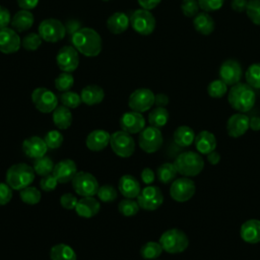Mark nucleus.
<instances>
[{
  "label": "nucleus",
  "instance_id": "1",
  "mask_svg": "<svg viewBox=\"0 0 260 260\" xmlns=\"http://www.w3.org/2000/svg\"><path fill=\"white\" fill-rule=\"evenodd\" d=\"M71 42L77 52L86 57H96L102 51V38L90 27H81L71 36Z\"/></svg>",
  "mask_w": 260,
  "mask_h": 260
},
{
  "label": "nucleus",
  "instance_id": "2",
  "mask_svg": "<svg viewBox=\"0 0 260 260\" xmlns=\"http://www.w3.org/2000/svg\"><path fill=\"white\" fill-rule=\"evenodd\" d=\"M231 107L239 113L249 112L255 105L256 93L248 83L239 82L232 86L228 93Z\"/></svg>",
  "mask_w": 260,
  "mask_h": 260
},
{
  "label": "nucleus",
  "instance_id": "3",
  "mask_svg": "<svg viewBox=\"0 0 260 260\" xmlns=\"http://www.w3.org/2000/svg\"><path fill=\"white\" fill-rule=\"evenodd\" d=\"M173 164L180 175L188 178L199 175L204 168L202 156L195 151H184L180 153Z\"/></svg>",
  "mask_w": 260,
  "mask_h": 260
},
{
  "label": "nucleus",
  "instance_id": "4",
  "mask_svg": "<svg viewBox=\"0 0 260 260\" xmlns=\"http://www.w3.org/2000/svg\"><path fill=\"white\" fill-rule=\"evenodd\" d=\"M35 180V171L24 162L12 165L6 172V183L12 190H21Z\"/></svg>",
  "mask_w": 260,
  "mask_h": 260
},
{
  "label": "nucleus",
  "instance_id": "5",
  "mask_svg": "<svg viewBox=\"0 0 260 260\" xmlns=\"http://www.w3.org/2000/svg\"><path fill=\"white\" fill-rule=\"evenodd\" d=\"M158 242L162 250L170 254L182 253L189 246V239L187 235L179 229H171L166 231L160 236Z\"/></svg>",
  "mask_w": 260,
  "mask_h": 260
},
{
  "label": "nucleus",
  "instance_id": "6",
  "mask_svg": "<svg viewBox=\"0 0 260 260\" xmlns=\"http://www.w3.org/2000/svg\"><path fill=\"white\" fill-rule=\"evenodd\" d=\"M110 145L112 150L120 157H129L135 151V142L130 133L123 130L111 134Z\"/></svg>",
  "mask_w": 260,
  "mask_h": 260
},
{
  "label": "nucleus",
  "instance_id": "7",
  "mask_svg": "<svg viewBox=\"0 0 260 260\" xmlns=\"http://www.w3.org/2000/svg\"><path fill=\"white\" fill-rule=\"evenodd\" d=\"M130 25L137 34L148 36L155 28V18L149 10L137 9L130 16Z\"/></svg>",
  "mask_w": 260,
  "mask_h": 260
},
{
  "label": "nucleus",
  "instance_id": "8",
  "mask_svg": "<svg viewBox=\"0 0 260 260\" xmlns=\"http://www.w3.org/2000/svg\"><path fill=\"white\" fill-rule=\"evenodd\" d=\"M71 182L74 191L82 197L94 196L100 188L95 177L86 172H77Z\"/></svg>",
  "mask_w": 260,
  "mask_h": 260
},
{
  "label": "nucleus",
  "instance_id": "9",
  "mask_svg": "<svg viewBox=\"0 0 260 260\" xmlns=\"http://www.w3.org/2000/svg\"><path fill=\"white\" fill-rule=\"evenodd\" d=\"M39 35L43 41L48 43H57L66 35L65 25L55 18L45 19L39 25Z\"/></svg>",
  "mask_w": 260,
  "mask_h": 260
},
{
  "label": "nucleus",
  "instance_id": "10",
  "mask_svg": "<svg viewBox=\"0 0 260 260\" xmlns=\"http://www.w3.org/2000/svg\"><path fill=\"white\" fill-rule=\"evenodd\" d=\"M164 142V137L158 128H155L153 126H148L144 128L138 137V143L140 148L147 152V153H153L157 151Z\"/></svg>",
  "mask_w": 260,
  "mask_h": 260
},
{
  "label": "nucleus",
  "instance_id": "11",
  "mask_svg": "<svg viewBox=\"0 0 260 260\" xmlns=\"http://www.w3.org/2000/svg\"><path fill=\"white\" fill-rule=\"evenodd\" d=\"M31 101L42 113H51L58 107V98L46 87H38L31 93Z\"/></svg>",
  "mask_w": 260,
  "mask_h": 260
},
{
  "label": "nucleus",
  "instance_id": "12",
  "mask_svg": "<svg viewBox=\"0 0 260 260\" xmlns=\"http://www.w3.org/2000/svg\"><path fill=\"white\" fill-rule=\"evenodd\" d=\"M195 192V183L188 177H182L175 180L170 188V195L177 202H186L190 200Z\"/></svg>",
  "mask_w": 260,
  "mask_h": 260
},
{
  "label": "nucleus",
  "instance_id": "13",
  "mask_svg": "<svg viewBox=\"0 0 260 260\" xmlns=\"http://www.w3.org/2000/svg\"><path fill=\"white\" fill-rule=\"evenodd\" d=\"M137 202L140 208L144 210H155L164 202V195L156 186L148 185L143 188L137 196Z\"/></svg>",
  "mask_w": 260,
  "mask_h": 260
},
{
  "label": "nucleus",
  "instance_id": "14",
  "mask_svg": "<svg viewBox=\"0 0 260 260\" xmlns=\"http://www.w3.org/2000/svg\"><path fill=\"white\" fill-rule=\"evenodd\" d=\"M128 105L132 111L146 112L154 105V93L148 88H138L130 94Z\"/></svg>",
  "mask_w": 260,
  "mask_h": 260
},
{
  "label": "nucleus",
  "instance_id": "15",
  "mask_svg": "<svg viewBox=\"0 0 260 260\" xmlns=\"http://www.w3.org/2000/svg\"><path fill=\"white\" fill-rule=\"evenodd\" d=\"M56 62L63 72H73L79 64L77 50L73 46L62 47L56 56Z\"/></svg>",
  "mask_w": 260,
  "mask_h": 260
},
{
  "label": "nucleus",
  "instance_id": "16",
  "mask_svg": "<svg viewBox=\"0 0 260 260\" xmlns=\"http://www.w3.org/2000/svg\"><path fill=\"white\" fill-rule=\"evenodd\" d=\"M219 78L228 85H235L240 82L243 76L241 64L234 59H228L219 67Z\"/></svg>",
  "mask_w": 260,
  "mask_h": 260
},
{
  "label": "nucleus",
  "instance_id": "17",
  "mask_svg": "<svg viewBox=\"0 0 260 260\" xmlns=\"http://www.w3.org/2000/svg\"><path fill=\"white\" fill-rule=\"evenodd\" d=\"M120 127L130 134L140 133L145 128V120L141 113L131 111L124 113L120 118Z\"/></svg>",
  "mask_w": 260,
  "mask_h": 260
},
{
  "label": "nucleus",
  "instance_id": "18",
  "mask_svg": "<svg viewBox=\"0 0 260 260\" xmlns=\"http://www.w3.org/2000/svg\"><path fill=\"white\" fill-rule=\"evenodd\" d=\"M21 45L20 38L16 30L10 27L0 29V52L4 54L15 53Z\"/></svg>",
  "mask_w": 260,
  "mask_h": 260
},
{
  "label": "nucleus",
  "instance_id": "19",
  "mask_svg": "<svg viewBox=\"0 0 260 260\" xmlns=\"http://www.w3.org/2000/svg\"><path fill=\"white\" fill-rule=\"evenodd\" d=\"M250 118L244 113L232 115L226 122V131L231 137L238 138L243 136L250 128Z\"/></svg>",
  "mask_w": 260,
  "mask_h": 260
},
{
  "label": "nucleus",
  "instance_id": "20",
  "mask_svg": "<svg viewBox=\"0 0 260 260\" xmlns=\"http://www.w3.org/2000/svg\"><path fill=\"white\" fill-rule=\"evenodd\" d=\"M76 173H77L76 164L69 158H66L57 162L53 170V175L58 180V182L62 184H66L72 181Z\"/></svg>",
  "mask_w": 260,
  "mask_h": 260
},
{
  "label": "nucleus",
  "instance_id": "21",
  "mask_svg": "<svg viewBox=\"0 0 260 260\" xmlns=\"http://www.w3.org/2000/svg\"><path fill=\"white\" fill-rule=\"evenodd\" d=\"M22 150L26 156L38 158L44 156L48 150V146L44 139L39 136H31L26 138L22 143Z\"/></svg>",
  "mask_w": 260,
  "mask_h": 260
},
{
  "label": "nucleus",
  "instance_id": "22",
  "mask_svg": "<svg viewBox=\"0 0 260 260\" xmlns=\"http://www.w3.org/2000/svg\"><path fill=\"white\" fill-rule=\"evenodd\" d=\"M111 135L106 130L96 129L91 131L85 140L86 146L92 151H101L110 144Z\"/></svg>",
  "mask_w": 260,
  "mask_h": 260
},
{
  "label": "nucleus",
  "instance_id": "23",
  "mask_svg": "<svg viewBox=\"0 0 260 260\" xmlns=\"http://www.w3.org/2000/svg\"><path fill=\"white\" fill-rule=\"evenodd\" d=\"M240 236L242 240L248 244L260 243V220L258 219L246 220L241 225Z\"/></svg>",
  "mask_w": 260,
  "mask_h": 260
},
{
  "label": "nucleus",
  "instance_id": "24",
  "mask_svg": "<svg viewBox=\"0 0 260 260\" xmlns=\"http://www.w3.org/2000/svg\"><path fill=\"white\" fill-rule=\"evenodd\" d=\"M100 208V202L94 199L93 196H87L78 200L75 206V211L81 217L90 218L99 213Z\"/></svg>",
  "mask_w": 260,
  "mask_h": 260
},
{
  "label": "nucleus",
  "instance_id": "25",
  "mask_svg": "<svg viewBox=\"0 0 260 260\" xmlns=\"http://www.w3.org/2000/svg\"><path fill=\"white\" fill-rule=\"evenodd\" d=\"M194 143H195L196 149L198 150V152L200 154L207 155L211 151L215 150L216 138L213 133H211L207 130H203L195 136Z\"/></svg>",
  "mask_w": 260,
  "mask_h": 260
},
{
  "label": "nucleus",
  "instance_id": "26",
  "mask_svg": "<svg viewBox=\"0 0 260 260\" xmlns=\"http://www.w3.org/2000/svg\"><path fill=\"white\" fill-rule=\"evenodd\" d=\"M119 191L125 198H135L139 195L141 188L139 182L131 175H123L119 180Z\"/></svg>",
  "mask_w": 260,
  "mask_h": 260
},
{
  "label": "nucleus",
  "instance_id": "27",
  "mask_svg": "<svg viewBox=\"0 0 260 260\" xmlns=\"http://www.w3.org/2000/svg\"><path fill=\"white\" fill-rule=\"evenodd\" d=\"M129 25L130 18L124 12H115L107 20V27L114 35L123 34Z\"/></svg>",
  "mask_w": 260,
  "mask_h": 260
},
{
  "label": "nucleus",
  "instance_id": "28",
  "mask_svg": "<svg viewBox=\"0 0 260 260\" xmlns=\"http://www.w3.org/2000/svg\"><path fill=\"white\" fill-rule=\"evenodd\" d=\"M194 28L203 36H208L213 32L215 23L213 18L208 14V12H198L193 17Z\"/></svg>",
  "mask_w": 260,
  "mask_h": 260
},
{
  "label": "nucleus",
  "instance_id": "29",
  "mask_svg": "<svg viewBox=\"0 0 260 260\" xmlns=\"http://www.w3.org/2000/svg\"><path fill=\"white\" fill-rule=\"evenodd\" d=\"M80 98L82 103H84L85 105L93 106L103 102L105 98V92L101 86L96 84H90L82 88L80 92Z\"/></svg>",
  "mask_w": 260,
  "mask_h": 260
},
{
  "label": "nucleus",
  "instance_id": "30",
  "mask_svg": "<svg viewBox=\"0 0 260 260\" xmlns=\"http://www.w3.org/2000/svg\"><path fill=\"white\" fill-rule=\"evenodd\" d=\"M34 15L29 10L21 9L17 11L11 18L12 28L16 31H25L34 24Z\"/></svg>",
  "mask_w": 260,
  "mask_h": 260
},
{
  "label": "nucleus",
  "instance_id": "31",
  "mask_svg": "<svg viewBox=\"0 0 260 260\" xmlns=\"http://www.w3.org/2000/svg\"><path fill=\"white\" fill-rule=\"evenodd\" d=\"M174 141L180 147H188L194 143L195 133L192 128L186 125L179 126L174 132Z\"/></svg>",
  "mask_w": 260,
  "mask_h": 260
},
{
  "label": "nucleus",
  "instance_id": "32",
  "mask_svg": "<svg viewBox=\"0 0 260 260\" xmlns=\"http://www.w3.org/2000/svg\"><path fill=\"white\" fill-rule=\"evenodd\" d=\"M52 119L55 126H57V128L61 130H65L69 128L72 123V114L69 108L65 106H58L53 111Z\"/></svg>",
  "mask_w": 260,
  "mask_h": 260
},
{
  "label": "nucleus",
  "instance_id": "33",
  "mask_svg": "<svg viewBox=\"0 0 260 260\" xmlns=\"http://www.w3.org/2000/svg\"><path fill=\"white\" fill-rule=\"evenodd\" d=\"M51 260H76V253L66 244H57L51 248Z\"/></svg>",
  "mask_w": 260,
  "mask_h": 260
},
{
  "label": "nucleus",
  "instance_id": "34",
  "mask_svg": "<svg viewBox=\"0 0 260 260\" xmlns=\"http://www.w3.org/2000/svg\"><path fill=\"white\" fill-rule=\"evenodd\" d=\"M169 121V112L166 108L156 107L148 114V122L150 126L155 128H162Z\"/></svg>",
  "mask_w": 260,
  "mask_h": 260
},
{
  "label": "nucleus",
  "instance_id": "35",
  "mask_svg": "<svg viewBox=\"0 0 260 260\" xmlns=\"http://www.w3.org/2000/svg\"><path fill=\"white\" fill-rule=\"evenodd\" d=\"M54 167H55V165H54L53 160L51 159V157L44 155V156L35 158L32 169H34L35 173H37L39 176L45 177V176L53 173Z\"/></svg>",
  "mask_w": 260,
  "mask_h": 260
},
{
  "label": "nucleus",
  "instance_id": "36",
  "mask_svg": "<svg viewBox=\"0 0 260 260\" xmlns=\"http://www.w3.org/2000/svg\"><path fill=\"white\" fill-rule=\"evenodd\" d=\"M178 172L174 166V164L171 162H165L160 165L156 170V176L160 183L162 184H169L174 181L176 178Z\"/></svg>",
  "mask_w": 260,
  "mask_h": 260
},
{
  "label": "nucleus",
  "instance_id": "37",
  "mask_svg": "<svg viewBox=\"0 0 260 260\" xmlns=\"http://www.w3.org/2000/svg\"><path fill=\"white\" fill-rule=\"evenodd\" d=\"M162 251L164 250H162L159 242H147L146 244H144L141 247L140 255L144 259L152 260V259H156L157 257H159Z\"/></svg>",
  "mask_w": 260,
  "mask_h": 260
},
{
  "label": "nucleus",
  "instance_id": "38",
  "mask_svg": "<svg viewBox=\"0 0 260 260\" xmlns=\"http://www.w3.org/2000/svg\"><path fill=\"white\" fill-rule=\"evenodd\" d=\"M245 78L247 83L256 89L260 88V63H253L251 64L246 72Z\"/></svg>",
  "mask_w": 260,
  "mask_h": 260
},
{
  "label": "nucleus",
  "instance_id": "39",
  "mask_svg": "<svg viewBox=\"0 0 260 260\" xmlns=\"http://www.w3.org/2000/svg\"><path fill=\"white\" fill-rule=\"evenodd\" d=\"M19 197H20L21 201H23L24 203L29 204V205H35L40 202L42 194L36 187L27 186V187L19 190Z\"/></svg>",
  "mask_w": 260,
  "mask_h": 260
},
{
  "label": "nucleus",
  "instance_id": "40",
  "mask_svg": "<svg viewBox=\"0 0 260 260\" xmlns=\"http://www.w3.org/2000/svg\"><path fill=\"white\" fill-rule=\"evenodd\" d=\"M139 208H140V206H139L138 202L133 200V199H131V198L123 199L122 201H120V203L118 205L119 212L122 215L127 216V217L135 215L138 212Z\"/></svg>",
  "mask_w": 260,
  "mask_h": 260
},
{
  "label": "nucleus",
  "instance_id": "41",
  "mask_svg": "<svg viewBox=\"0 0 260 260\" xmlns=\"http://www.w3.org/2000/svg\"><path fill=\"white\" fill-rule=\"evenodd\" d=\"M228 91V84H225L220 78L212 80L207 86V93L213 99L222 98Z\"/></svg>",
  "mask_w": 260,
  "mask_h": 260
},
{
  "label": "nucleus",
  "instance_id": "42",
  "mask_svg": "<svg viewBox=\"0 0 260 260\" xmlns=\"http://www.w3.org/2000/svg\"><path fill=\"white\" fill-rule=\"evenodd\" d=\"M73 83L74 78L70 72H62L55 79V87L62 92L70 90Z\"/></svg>",
  "mask_w": 260,
  "mask_h": 260
},
{
  "label": "nucleus",
  "instance_id": "43",
  "mask_svg": "<svg viewBox=\"0 0 260 260\" xmlns=\"http://www.w3.org/2000/svg\"><path fill=\"white\" fill-rule=\"evenodd\" d=\"M60 101L63 106L69 108V109H75L77 108L81 103L80 94L74 92V91H65L60 95Z\"/></svg>",
  "mask_w": 260,
  "mask_h": 260
},
{
  "label": "nucleus",
  "instance_id": "44",
  "mask_svg": "<svg viewBox=\"0 0 260 260\" xmlns=\"http://www.w3.org/2000/svg\"><path fill=\"white\" fill-rule=\"evenodd\" d=\"M246 13L254 24L260 25V0H249Z\"/></svg>",
  "mask_w": 260,
  "mask_h": 260
},
{
  "label": "nucleus",
  "instance_id": "45",
  "mask_svg": "<svg viewBox=\"0 0 260 260\" xmlns=\"http://www.w3.org/2000/svg\"><path fill=\"white\" fill-rule=\"evenodd\" d=\"M42 41H43V39L41 38V36L39 34L30 32L22 39L21 45L27 51H36L40 48Z\"/></svg>",
  "mask_w": 260,
  "mask_h": 260
},
{
  "label": "nucleus",
  "instance_id": "46",
  "mask_svg": "<svg viewBox=\"0 0 260 260\" xmlns=\"http://www.w3.org/2000/svg\"><path fill=\"white\" fill-rule=\"evenodd\" d=\"M99 199L103 202H113L117 196V190L111 186V185H103L102 187L99 188L98 193H96Z\"/></svg>",
  "mask_w": 260,
  "mask_h": 260
},
{
  "label": "nucleus",
  "instance_id": "47",
  "mask_svg": "<svg viewBox=\"0 0 260 260\" xmlns=\"http://www.w3.org/2000/svg\"><path fill=\"white\" fill-rule=\"evenodd\" d=\"M44 140H45L48 148L56 149L62 145L63 135L58 130H51L46 134Z\"/></svg>",
  "mask_w": 260,
  "mask_h": 260
},
{
  "label": "nucleus",
  "instance_id": "48",
  "mask_svg": "<svg viewBox=\"0 0 260 260\" xmlns=\"http://www.w3.org/2000/svg\"><path fill=\"white\" fill-rule=\"evenodd\" d=\"M198 0H183L181 3V10L186 17H194L199 11Z\"/></svg>",
  "mask_w": 260,
  "mask_h": 260
},
{
  "label": "nucleus",
  "instance_id": "49",
  "mask_svg": "<svg viewBox=\"0 0 260 260\" xmlns=\"http://www.w3.org/2000/svg\"><path fill=\"white\" fill-rule=\"evenodd\" d=\"M198 3L199 7L203 11L210 12L220 9L224 3V0H198Z\"/></svg>",
  "mask_w": 260,
  "mask_h": 260
},
{
  "label": "nucleus",
  "instance_id": "50",
  "mask_svg": "<svg viewBox=\"0 0 260 260\" xmlns=\"http://www.w3.org/2000/svg\"><path fill=\"white\" fill-rule=\"evenodd\" d=\"M58 183L59 182L55 178V176L53 174H50V175H47V176L42 178V180L40 182V186H41L43 191L51 192V191H53L56 188Z\"/></svg>",
  "mask_w": 260,
  "mask_h": 260
},
{
  "label": "nucleus",
  "instance_id": "51",
  "mask_svg": "<svg viewBox=\"0 0 260 260\" xmlns=\"http://www.w3.org/2000/svg\"><path fill=\"white\" fill-rule=\"evenodd\" d=\"M77 202H78L77 198L71 193H65L60 197V204L65 209H69V210L75 209Z\"/></svg>",
  "mask_w": 260,
  "mask_h": 260
},
{
  "label": "nucleus",
  "instance_id": "52",
  "mask_svg": "<svg viewBox=\"0 0 260 260\" xmlns=\"http://www.w3.org/2000/svg\"><path fill=\"white\" fill-rule=\"evenodd\" d=\"M12 198V189L6 183L0 182V205L7 204Z\"/></svg>",
  "mask_w": 260,
  "mask_h": 260
},
{
  "label": "nucleus",
  "instance_id": "53",
  "mask_svg": "<svg viewBox=\"0 0 260 260\" xmlns=\"http://www.w3.org/2000/svg\"><path fill=\"white\" fill-rule=\"evenodd\" d=\"M10 22H11V15L9 10L6 7L0 5V29L7 27L8 24H10Z\"/></svg>",
  "mask_w": 260,
  "mask_h": 260
},
{
  "label": "nucleus",
  "instance_id": "54",
  "mask_svg": "<svg viewBox=\"0 0 260 260\" xmlns=\"http://www.w3.org/2000/svg\"><path fill=\"white\" fill-rule=\"evenodd\" d=\"M155 179V175L153 171L149 168H144L141 172V180L146 185H151Z\"/></svg>",
  "mask_w": 260,
  "mask_h": 260
},
{
  "label": "nucleus",
  "instance_id": "55",
  "mask_svg": "<svg viewBox=\"0 0 260 260\" xmlns=\"http://www.w3.org/2000/svg\"><path fill=\"white\" fill-rule=\"evenodd\" d=\"M81 27H80V23L79 21L75 20V19H70L66 22L65 24V29H66V34H69V35H73L75 34L77 30H79Z\"/></svg>",
  "mask_w": 260,
  "mask_h": 260
},
{
  "label": "nucleus",
  "instance_id": "56",
  "mask_svg": "<svg viewBox=\"0 0 260 260\" xmlns=\"http://www.w3.org/2000/svg\"><path fill=\"white\" fill-rule=\"evenodd\" d=\"M248 1L249 0H232V3H231L232 9L236 12H244L246 11Z\"/></svg>",
  "mask_w": 260,
  "mask_h": 260
},
{
  "label": "nucleus",
  "instance_id": "57",
  "mask_svg": "<svg viewBox=\"0 0 260 260\" xmlns=\"http://www.w3.org/2000/svg\"><path fill=\"white\" fill-rule=\"evenodd\" d=\"M137 1L141 8L146 10H151L155 8L160 3L161 0H137Z\"/></svg>",
  "mask_w": 260,
  "mask_h": 260
},
{
  "label": "nucleus",
  "instance_id": "58",
  "mask_svg": "<svg viewBox=\"0 0 260 260\" xmlns=\"http://www.w3.org/2000/svg\"><path fill=\"white\" fill-rule=\"evenodd\" d=\"M39 3V0H17V4L21 9L31 10Z\"/></svg>",
  "mask_w": 260,
  "mask_h": 260
},
{
  "label": "nucleus",
  "instance_id": "59",
  "mask_svg": "<svg viewBox=\"0 0 260 260\" xmlns=\"http://www.w3.org/2000/svg\"><path fill=\"white\" fill-rule=\"evenodd\" d=\"M169 104V96L165 93L154 94V105L156 107L165 108Z\"/></svg>",
  "mask_w": 260,
  "mask_h": 260
},
{
  "label": "nucleus",
  "instance_id": "60",
  "mask_svg": "<svg viewBox=\"0 0 260 260\" xmlns=\"http://www.w3.org/2000/svg\"><path fill=\"white\" fill-rule=\"evenodd\" d=\"M207 160H208L209 164L215 166L220 161V154L217 151L213 150V151H211L210 153L207 154Z\"/></svg>",
  "mask_w": 260,
  "mask_h": 260
},
{
  "label": "nucleus",
  "instance_id": "61",
  "mask_svg": "<svg viewBox=\"0 0 260 260\" xmlns=\"http://www.w3.org/2000/svg\"><path fill=\"white\" fill-rule=\"evenodd\" d=\"M250 129L253 131H259L260 130V117H252L250 119Z\"/></svg>",
  "mask_w": 260,
  "mask_h": 260
},
{
  "label": "nucleus",
  "instance_id": "62",
  "mask_svg": "<svg viewBox=\"0 0 260 260\" xmlns=\"http://www.w3.org/2000/svg\"><path fill=\"white\" fill-rule=\"evenodd\" d=\"M103 1H110V0H103Z\"/></svg>",
  "mask_w": 260,
  "mask_h": 260
}]
</instances>
